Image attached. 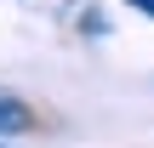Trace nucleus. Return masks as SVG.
I'll list each match as a JSON object with an SVG mask.
<instances>
[{
    "label": "nucleus",
    "instance_id": "f257e3e1",
    "mask_svg": "<svg viewBox=\"0 0 154 148\" xmlns=\"http://www.w3.org/2000/svg\"><path fill=\"white\" fill-rule=\"evenodd\" d=\"M23 131H34L29 103H23V97H11V91H0V137H23Z\"/></svg>",
    "mask_w": 154,
    "mask_h": 148
},
{
    "label": "nucleus",
    "instance_id": "f03ea898",
    "mask_svg": "<svg viewBox=\"0 0 154 148\" xmlns=\"http://www.w3.org/2000/svg\"><path fill=\"white\" fill-rule=\"evenodd\" d=\"M131 6H137V11H143V17H154V0H131Z\"/></svg>",
    "mask_w": 154,
    "mask_h": 148
}]
</instances>
